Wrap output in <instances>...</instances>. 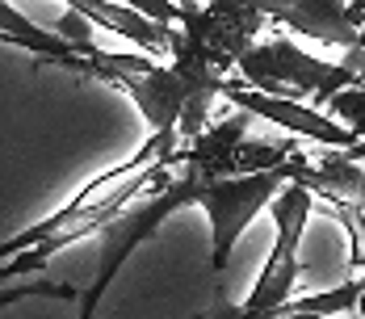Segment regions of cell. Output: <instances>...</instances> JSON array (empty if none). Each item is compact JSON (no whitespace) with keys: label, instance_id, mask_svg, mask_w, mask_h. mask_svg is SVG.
<instances>
[{"label":"cell","instance_id":"cell-1","mask_svg":"<svg viewBox=\"0 0 365 319\" xmlns=\"http://www.w3.org/2000/svg\"><path fill=\"white\" fill-rule=\"evenodd\" d=\"M177 151H181V139L151 135L126 164H118V168L88 181L63 211H55L51 218L26 227L21 236H13L0 248V256H4L0 278L13 282L21 273H38V269L51 265V256L59 248H68L76 240L93 236V231H106L118 214L130 211L139 189H151L160 177H168V168H177Z\"/></svg>","mask_w":365,"mask_h":319},{"label":"cell","instance_id":"cell-2","mask_svg":"<svg viewBox=\"0 0 365 319\" xmlns=\"http://www.w3.org/2000/svg\"><path fill=\"white\" fill-rule=\"evenodd\" d=\"M235 76L248 80L260 93H269V97L311 101L315 109H324L340 88L357 84V76L344 68L340 59L328 64L319 55H307L294 38H260L252 51L240 59Z\"/></svg>","mask_w":365,"mask_h":319},{"label":"cell","instance_id":"cell-3","mask_svg":"<svg viewBox=\"0 0 365 319\" xmlns=\"http://www.w3.org/2000/svg\"><path fill=\"white\" fill-rule=\"evenodd\" d=\"M185 173L193 177V202H197V206L206 211V218H210V265H215V273H222L227 260H231L235 240L248 231V223H252L264 206H273V202L282 198V189L294 181V160L269 168V173L222 177V181H206V177H197L193 168H185Z\"/></svg>","mask_w":365,"mask_h":319},{"label":"cell","instance_id":"cell-4","mask_svg":"<svg viewBox=\"0 0 365 319\" xmlns=\"http://www.w3.org/2000/svg\"><path fill=\"white\" fill-rule=\"evenodd\" d=\"M311 206H315V193L307 185H286L282 198L269 206L273 211V223H277V240H273V252L256 278L252 294L244 307H231L222 311L219 319H277V311L294 298V285L302 278V260H298V248H302V231H307V218H311Z\"/></svg>","mask_w":365,"mask_h":319},{"label":"cell","instance_id":"cell-5","mask_svg":"<svg viewBox=\"0 0 365 319\" xmlns=\"http://www.w3.org/2000/svg\"><path fill=\"white\" fill-rule=\"evenodd\" d=\"M222 101H231L235 109H248L260 122L282 126L294 139L319 143V147H340V151L357 147V135H353L349 126H340L331 113H324V109H315V106H302V101H290V97H269V93L252 88V84L240 80V76H227Z\"/></svg>","mask_w":365,"mask_h":319},{"label":"cell","instance_id":"cell-6","mask_svg":"<svg viewBox=\"0 0 365 319\" xmlns=\"http://www.w3.org/2000/svg\"><path fill=\"white\" fill-rule=\"evenodd\" d=\"M269 21L286 26L290 34H302L319 46L353 51L365 34V13L349 0H260Z\"/></svg>","mask_w":365,"mask_h":319},{"label":"cell","instance_id":"cell-7","mask_svg":"<svg viewBox=\"0 0 365 319\" xmlns=\"http://www.w3.org/2000/svg\"><path fill=\"white\" fill-rule=\"evenodd\" d=\"M252 113L248 109H235L227 118H215L193 143H185L177 151V164L193 168L197 177L206 181H222V177H240V151L248 143V131H252Z\"/></svg>","mask_w":365,"mask_h":319},{"label":"cell","instance_id":"cell-8","mask_svg":"<svg viewBox=\"0 0 365 319\" xmlns=\"http://www.w3.org/2000/svg\"><path fill=\"white\" fill-rule=\"evenodd\" d=\"M294 185H307L319 202H353L365 211V164L340 147H324L319 156H294Z\"/></svg>","mask_w":365,"mask_h":319},{"label":"cell","instance_id":"cell-9","mask_svg":"<svg viewBox=\"0 0 365 319\" xmlns=\"http://www.w3.org/2000/svg\"><path fill=\"white\" fill-rule=\"evenodd\" d=\"M328 211L344 223L349 244H353V265L365 273V211L361 206H353V202H328Z\"/></svg>","mask_w":365,"mask_h":319},{"label":"cell","instance_id":"cell-10","mask_svg":"<svg viewBox=\"0 0 365 319\" xmlns=\"http://www.w3.org/2000/svg\"><path fill=\"white\" fill-rule=\"evenodd\" d=\"M349 156H353V160H365V143H357V147H349Z\"/></svg>","mask_w":365,"mask_h":319},{"label":"cell","instance_id":"cell-11","mask_svg":"<svg viewBox=\"0 0 365 319\" xmlns=\"http://www.w3.org/2000/svg\"><path fill=\"white\" fill-rule=\"evenodd\" d=\"M282 319H328V315H282Z\"/></svg>","mask_w":365,"mask_h":319},{"label":"cell","instance_id":"cell-12","mask_svg":"<svg viewBox=\"0 0 365 319\" xmlns=\"http://www.w3.org/2000/svg\"><path fill=\"white\" fill-rule=\"evenodd\" d=\"M349 4H353V9H361V13H365V0H349Z\"/></svg>","mask_w":365,"mask_h":319}]
</instances>
